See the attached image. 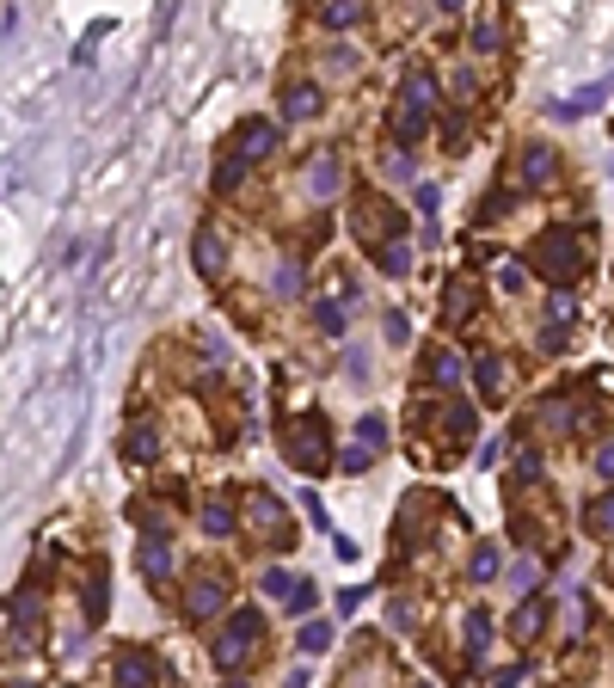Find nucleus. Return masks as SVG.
Returning <instances> with one entry per match:
<instances>
[{
    "instance_id": "1",
    "label": "nucleus",
    "mask_w": 614,
    "mask_h": 688,
    "mask_svg": "<svg viewBox=\"0 0 614 688\" xmlns=\"http://www.w3.org/2000/svg\"><path fill=\"white\" fill-rule=\"evenodd\" d=\"M265 154H276V123H265V117H246L234 130V141H228V160L215 167V191L228 197V191H239V178L258 167Z\"/></svg>"
},
{
    "instance_id": "2",
    "label": "nucleus",
    "mask_w": 614,
    "mask_h": 688,
    "mask_svg": "<svg viewBox=\"0 0 614 688\" xmlns=\"http://www.w3.org/2000/svg\"><path fill=\"white\" fill-rule=\"evenodd\" d=\"M430 111H437V80H430V74H411L406 86H400V111H393L400 148H411V141L430 130Z\"/></svg>"
},
{
    "instance_id": "3",
    "label": "nucleus",
    "mask_w": 614,
    "mask_h": 688,
    "mask_svg": "<svg viewBox=\"0 0 614 688\" xmlns=\"http://www.w3.org/2000/svg\"><path fill=\"white\" fill-rule=\"evenodd\" d=\"M283 448H289V461L313 474V467H326V424L320 418H289L283 424Z\"/></svg>"
},
{
    "instance_id": "4",
    "label": "nucleus",
    "mask_w": 614,
    "mask_h": 688,
    "mask_svg": "<svg viewBox=\"0 0 614 688\" xmlns=\"http://www.w3.org/2000/svg\"><path fill=\"white\" fill-rule=\"evenodd\" d=\"M535 271H546V276H578L583 271V240H578V234H565V228L541 234V240H535Z\"/></svg>"
},
{
    "instance_id": "5",
    "label": "nucleus",
    "mask_w": 614,
    "mask_h": 688,
    "mask_svg": "<svg viewBox=\"0 0 614 688\" xmlns=\"http://www.w3.org/2000/svg\"><path fill=\"white\" fill-rule=\"evenodd\" d=\"M400 228H406V215H400V209H387L381 197H363V204H357V240L369 246V252L393 246V240H400Z\"/></svg>"
},
{
    "instance_id": "6",
    "label": "nucleus",
    "mask_w": 614,
    "mask_h": 688,
    "mask_svg": "<svg viewBox=\"0 0 614 688\" xmlns=\"http://www.w3.org/2000/svg\"><path fill=\"white\" fill-rule=\"evenodd\" d=\"M258 627H265V620H258V609H234V620H228V627H221V639H215V664H221V670H239V664L252 657Z\"/></svg>"
},
{
    "instance_id": "7",
    "label": "nucleus",
    "mask_w": 614,
    "mask_h": 688,
    "mask_svg": "<svg viewBox=\"0 0 614 688\" xmlns=\"http://www.w3.org/2000/svg\"><path fill=\"white\" fill-rule=\"evenodd\" d=\"M160 683V664L148 646H130V652L117 657V688H154Z\"/></svg>"
},
{
    "instance_id": "8",
    "label": "nucleus",
    "mask_w": 614,
    "mask_h": 688,
    "mask_svg": "<svg viewBox=\"0 0 614 688\" xmlns=\"http://www.w3.org/2000/svg\"><path fill=\"white\" fill-rule=\"evenodd\" d=\"M221 602H228V578H209V572L197 578V584H191V596H185V609H191V620L215 615Z\"/></svg>"
},
{
    "instance_id": "9",
    "label": "nucleus",
    "mask_w": 614,
    "mask_h": 688,
    "mask_svg": "<svg viewBox=\"0 0 614 688\" xmlns=\"http://www.w3.org/2000/svg\"><path fill=\"white\" fill-rule=\"evenodd\" d=\"M246 511H252V522H258L265 535H276V541H289V516H283V504H276L271 492H252V498H246Z\"/></svg>"
},
{
    "instance_id": "10",
    "label": "nucleus",
    "mask_w": 614,
    "mask_h": 688,
    "mask_svg": "<svg viewBox=\"0 0 614 688\" xmlns=\"http://www.w3.org/2000/svg\"><path fill=\"white\" fill-rule=\"evenodd\" d=\"M546 178H553V148H541V141H535V148L522 154V191H541Z\"/></svg>"
},
{
    "instance_id": "11",
    "label": "nucleus",
    "mask_w": 614,
    "mask_h": 688,
    "mask_svg": "<svg viewBox=\"0 0 614 688\" xmlns=\"http://www.w3.org/2000/svg\"><path fill=\"white\" fill-rule=\"evenodd\" d=\"M141 572H148V584H167V578H172L167 541H141Z\"/></svg>"
},
{
    "instance_id": "12",
    "label": "nucleus",
    "mask_w": 614,
    "mask_h": 688,
    "mask_svg": "<svg viewBox=\"0 0 614 688\" xmlns=\"http://www.w3.org/2000/svg\"><path fill=\"white\" fill-rule=\"evenodd\" d=\"M154 455H160L154 418H136V424H130V461H154Z\"/></svg>"
},
{
    "instance_id": "13",
    "label": "nucleus",
    "mask_w": 614,
    "mask_h": 688,
    "mask_svg": "<svg viewBox=\"0 0 614 688\" xmlns=\"http://www.w3.org/2000/svg\"><path fill=\"white\" fill-rule=\"evenodd\" d=\"M307 185H313V197H332V191H339V154H320V160L307 167Z\"/></svg>"
},
{
    "instance_id": "14",
    "label": "nucleus",
    "mask_w": 614,
    "mask_h": 688,
    "mask_svg": "<svg viewBox=\"0 0 614 688\" xmlns=\"http://www.w3.org/2000/svg\"><path fill=\"white\" fill-rule=\"evenodd\" d=\"M283 111H289V117H313V111H320V86H307V80H295V86L283 93Z\"/></svg>"
},
{
    "instance_id": "15",
    "label": "nucleus",
    "mask_w": 614,
    "mask_h": 688,
    "mask_svg": "<svg viewBox=\"0 0 614 688\" xmlns=\"http://www.w3.org/2000/svg\"><path fill=\"white\" fill-rule=\"evenodd\" d=\"M541 620H546V596H528V602L516 609V639H535Z\"/></svg>"
},
{
    "instance_id": "16",
    "label": "nucleus",
    "mask_w": 614,
    "mask_h": 688,
    "mask_svg": "<svg viewBox=\"0 0 614 688\" xmlns=\"http://www.w3.org/2000/svg\"><path fill=\"white\" fill-rule=\"evenodd\" d=\"M221 265H228V258H221V246H215V228H203V234H197V271L221 276Z\"/></svg>"
},
{
    "instance_id": "17",
    "label": "nucleus",
    "mask_w": 614,
    "mask_h": 688,
    "mask_svg": "<svg viewBox=\"0 0 614 688\" xmlns=\"http://www.w3.org/2000/svg\"><path fill=\"white\" fill-rule=\"evenodd\" d=\"M443 430L455 437V443H467V437H474V406H467V400H455V406L443 412Z\"/></svg>"
},
{
    "instance_id": "18",
    "label": "nucleus",
    "mask_w": 614,
    "mask_h": 688,
    "mask_svg": "<svg viewBox=\"0 0 614 688\" xmlns=\"http://www.w3.org/2000/svg\"><path fill=\"white\" fill-rule=\"evenodd\" d=\"M430 381H437V387H455V381H461V357H455V350H430Z\"/></svg>"
},
{
    "instance_id": "19",
    "label": "nucleus",
    "mask_w": 614,
    "mask_h": 688,
    "mask_svg": "<svg viewBox=\"0 0 614 688\" xmlns=\"http://www.w3.org/2000/svg\"><path fill=\"white\" fill-rule=\"evenodd\" d=\"M375 265H381L387 276H406V271H411V246H406V240L381 246V252H375Z\"/></svg>"
},
{
    "instance_id": "20",
    "label": "nucleus",
    "mask_w": 614,
    "mask_h": 688,
    "mask_svg": "<svg viewBox=\"0 0 614 688\" xmlns=\"http://www.w3.org/2000/svg\"><path fill=\"white\" fill-rule=\"evenodd\" d=\"M295 289H302V258H283V265H276V276H271V295H283V302H289Z\"/></svg>"
},
{
    "instance_id": "21",
    "label": "nucleus",
    "mask_w": 614,
    "mask_h": 688,
    "mask_svg": "<svg viewBox=\"0 0 614 688\" xmlns=\"http://www.w3.org/2000/svg\"><path fill=\"white\" fill-rule=\"evenodd\" d=\"M86 620H104V559L86 572Z\"/></svg>"
},
{
    "instance_id": "22",
    "label": "nucleus",
    "mask_w": 614,
    "mask_h": 688,
    "mask_svg": "<svg viewBox=\"0 0 614 688\" xmlns=\"http://www.w3.org/2000/svg\"><path fill=\"white\" fill-rule=\"evenodd\" d=\"M498 387H504V357H492V350H485V357H479V394L492 400Z\"/></svg>"
},
{
    "instance_id": "23",
    "label": "nucleus",
    "mask_w": 614,
    "mask_h": 688,
    "mask_svg": "<svg viewBox=\"0 0 614 688\" xmlns=\"http://www.w3.org/2000/svg\"><path fill=\"white\" fill-rule=\"evenodd\" d=\"M203 529L209 535H234V504H221V498L203 504Z\"/></svg>"
},
{
    "instance_id": "24",
    "label": "nucleus",
    "mask_w": 614,
    "mask_h": 688,
    "mask_svg": "<svg viewBox=\"0 0 614 688\" xmlns=\"http://www.w3.org/2000/svg\"><path fill=\"white\" fill-rule=\"evenodd\" d=\"M302 652H313V657L332 652V627H326V620H307L302 627Z\"/></svg>"
},
{
    "instance_id": "25",
    "label": "nucleus",
    "mask_w": 614,
    "mask_h": 688,
    "mask_svg": "<svg viewBox=\"0 0 614 688\" xmlns=\"http://www.w3.org/2000/svg\"><path fill=\"white\" fill-rule=\"evenodd\" d=\"M357 443H363V448H381V443H387V418H375V412L357 418Z\"/></svg>"
},
{
    "instance_id": "26",
    "label": "nucleus",
    "mask_w": 614,
    "mask_h": 688,
    "mask_svg": "<svg viewBox=\"0 0 614 688\" xmlns=\"http://www.w3.org/2000/svg\"><path fill=\"white\" fill-rule=\"evenodd\" d=\"M485 639H492V615L474 609V615H467V652H485Z\"/></svg>"
},
{
    "instance_id": "27",
    "label": "nucleus",
    "mask_w": 614,
    "mask_h": 688,
    "mask_svg": "<svg viewBox=\"0 0 614 688\" xmlns=\"http://www.w3.org/2000/svg\"><path fill=\"white\" fill-rule=\"evenodd\" d=\"M357 19H363V6H357V0H339V6H326V25H332V32H350Z\"/></svg>"
},
{
    "instance_id": "28",
    "label": "nucleus",
    "mask_w": 614,
    "mask_h": 688,
    "mask_svg": "<svg viewBox=\"0 0 614 688\" xmlns=\"http://www.w3.org/2000/svg\"><path fill=\"white\" fill-rule=\"evenodd\" d=\"M448 320H461V313H474V289H467V283H448Z\"/></svg>"
},
{
    "instance_id": "29",
    "label": "nucleus",
    "mask_w": 614,
    "mask_h": 688,
    "mask_svg": "<svg viewBox=\"0 0 614 688\" xmlns=\"http://www.w3.org/2000/svg\"><path fill=\"white\" fill-rule=\"evenodd\" d=\"M302 584V578H289V572H283V566H271V572H265V596H283V602H289V590Z\"/></svg>"
},
{
    "instance_id": "30",
    "label": "nucleus",
    "mask_w": 614,
    "mask_h": 688,
    "mask_svg": "<svg viewBox=\"0 0 614 688\" xmlns=\"http://www.w3.org/2000/svg\"><path fill=\"white\" fill-rule=\"evenodd\" d=\"M590 529H596V535H614V498H596V504H590Z\"/></svg>"
},
{
    "instance_id": "31",
    "label": "nucleus",
    "mask_w": 614,
    "mask_h": 688,
    "mask_svg": "<svg viewBox=\"0 0 614 688\" xmlns=\"http://www.w3.org/2000/svg\"><path fill=\"white\" fill-rule=\"evenodd\" d=\"M313 602H320V590L307 584V578H302V584H295V590H289V609H295V615H307Z\"/></svg>"
},
{
    "instance_id": "32",
    "label": "nucleus",
    "mask_w": 614,
    "mask_h": 688,
    "mask_svg": "<svg viewBox=\"0 0 614 688\" xmlns=\"http://www.w3.org/2000/svg\"><path fill=\"white\" fill-rule=\"evenodd\" d=\"M369 461H375V448H344V455H339V467H344V474H363Z\"/></svg>"
},
{
    "instance_id": "33",
    "label": "nucleus",
    "mask_w": 614,
    "mask_h": 688,
    "mask_svg": "<svg viewBox=\"0 0 614 688\" xmlns=\"http://www.w3.org/2000/svg\"><path fill=\"white\" fill-rule=\"evenodd\" d=\"M467 572H474L479 584H485V578L498 572V553H492V548H479V553H474V566H467Z\"/></svg>"
},
{
    "instance_id": "34",
    "label": "nucleus",
    "mask_w": 614,
    "mask_h": 688,
    "mask_svg": "<svg viewBox=\"0 0 614 688\" xmlns=\"http://www.w3.org/2000/svg\"><path fill=\"white\" fill-rule=\"evenodd\" d=\"M313 320H320V332H344V308H332V302L313 308Z\"/></svg>"
},
{
    "instance_id": "35",
    "label": "nucleus",
    "mask_w": 614,
    "mask_h": 688,
    "mask_svg": "<svg viewBox=\"0 0 614 688\" xmlns=\"http://www.w3.org/2000/svg\"><path fill=\"white\" fill-rule=\"evenodd\" d=\"M516 480H541V455H535V448L516 455Z\"/></svg>"
},
{
    "instance_id": "36",
    "label": "nucleus",
    "mask_w": 614,
    "mask_h": 688,
    "mask_svg": "<svg viewBox=\"0 0 614 688\" xmlns=\"http://www.w3.org/2000/svg\"><path fill=\"white\" fill-rule=\"evenodd\" d=\"M522 283H528V276H522V265H504V271H498V289H510V295L522 289Z\"/></svg>"
},
{
    "instance_id": "37",
    "label": "nucleus",
    "mask_w": 614,
    "mask_h": 688,
    "mask_svg": "<svg viewBox=\"0 0 614 688\" xmlns=\"http://www.w3.org/2000/svg\"><path fill=\"white\" fill-rule=\"evenodd\" d=\"M363 596H369V590H339V615H357V609H363Z\"/></svg>"
},
{
    "instance_id": "38",
    "label": "nucleus",
    "mask_w": 614,
    "mask_h": 688,
    "mask_svg": "<svg viewBox=\"0 0 614 688\" xmlns=\"http://www.w3.org/2000/svg\"><path fill=\"white\" fill-rule=\"evenodd\" d=\"M437 204H443V197H437V185H418V209H424V215H437Z\"/></svg>"
},
{
    "instance_id": "39",
    "label": "nucleus",
    "mask_w": 614,
    "mask_h": 688,
    "mask_svg": "<svg viewBox=\"0 0 614 688\" xmlns=\"http://www.w3.org/2000/svg\"><path fill=\"white\" fill-rule=\"evenodd\" d=\"M406 332H411V326H406V313H387V339H393V344H406Z\"/></svg>"
},
{
    "instance_id": "40",
    "label": "nucleus",
    "mask_w": 614,
    "mask_h": 688,
    "mask_svg": "<svg viewBox=\"0 0 614 688\" xmlns=\"http://www.w3.org/2000/svg\"><path fill=\"white\" fill-rule=\"evenodd\" d=\"M302 504H307V516H313V522L326 529V504H320V492H302Z\"/></svg>"
},
{
    "instance_id": "41",
    "label": "nucleus",
    "mask_w": 614,
    "mask_h": 688,
    "mask_svg": "<svg viewBox=\"0 0 614 688\" xmlns=\"http://www.w3.org/2000/svg\"><path fill=\"white\" fill-rule=\"evenodd\" d=\"M474 50H498V25H479V32H474Z\"/></svg>"
},
{
    "instance_id": "42",
    "label": "nucleus",
    "mask_w": 614,
    "mask_h": 688,
    "mask_svg": "<svg viewBox=\"0 0 614 688\" xmlns=\"http://www.w3.org/2000/svg\"><path fill=\"white\" fill-rule=\"evenodd\" d=\"M596 467H602V480H614V443L602 448V455H596Z\"/></svg>"
},
{
    "instance_id": "43",
    "label": "nucleus",
    "mask_w": 614,
    "mask_h": 688,
    "mask_svg": "<svg viewBox=\"0 0 614 688\" xmlns=\"http://www.w3.org/2000/svg\"><path fill=\"white\" fill-rule=\"evenodd\" d=\"M221 688H246V683H221Z\"/></svg>"
},
{
    "instance_id": "44",
    "label": "nucleus",
    "mask_w": 614,
    "mask_h": 688,
    "mask_svg": "<svg viewBox=\"0 0 614 688\" xmlns=\"http://www.w3.org/2000/svg\"><path fill=\"white\" fill-rule=\"evenodd\" d=\"M13 688H32V683H13Z\"/></svg>"
},
{
    "instance_id": "45",
    "label": "nucleus",
    "mask_w": 614,
    "mask_h": 688,
    "mask_svg": "<svg viewBox=\"0 0 614 688\" xmlns=\"http://www.w3.org/2000/svg\"><path fill=\"white\" fill-rule=\"evenodd\" d=\"M418 688H424V683H418Z\"/></svg>"
}]
</instances>
